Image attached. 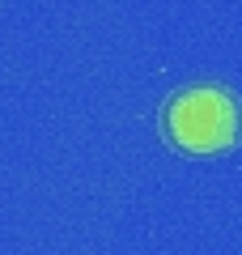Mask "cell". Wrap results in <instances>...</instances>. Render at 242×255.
Segmentation results:
<instances>
[{
  "mask_svg": "<svg viewBox=\"0 0 242 255\" xmlns=\"http://www.w3.org/2000/svg\"><path fill=\"white\" fill-rule=\"evenodd\" d=\"M161 136L191 157L230 153L242 140V102L225 85H187L161 107Z\"/></svg>",
  "mask_w": 242,
  "mask_h": 255,
  "instance_id": "obj_1",
  "label": "cell"
}]
</instances>
